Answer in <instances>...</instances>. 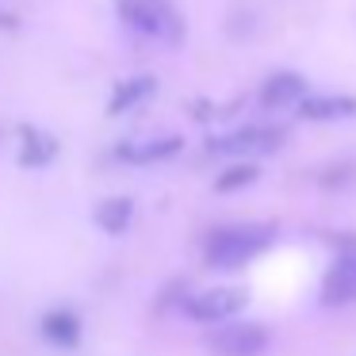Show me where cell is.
<instances>
[{"label":"cell","mask_w":356,"mask_h":356,"mask_svg":"<svg viewBox=\"0 0 356 356\" xmlns=\"http://www.w3.org/2000/svg\"><path fill=\"white\" fill-rule=\"evenodd\" d=\"M272 241L268 230L257 226H234V230H218L207 241V264L211 268H241L245 261H253L264 245Z\"/></svg>","instance_id":"cell-1"},{"label":"cell","mask_w":356,"mask_h":356,"mask_svg":"<svg viewBox=\"0 0 356 356\" xmlns=\"http://www.w3.org/2000/svg\"><path fill=\"white\" fill-rule=\"evenodd\" d=\"M119 12L131 27L154 35V39H180V19L165 0H119Z\"/></svg>","instance_id":"cell-2"},{"label":"cell","mask_w":356,"mask_h":356,"mask_svg":"<svg viewBox=\"0 0 356 356\" xmlns=\"http://www.w3.org/2000/svg\"><path fill=\"white\" fill-rule=\"evenodd\" d=\"M241 307H245V291H238V287H211V291H200L195 299H188V314L200 318V322H226Z\"/></svg>","instance_id":"cell-3"},{"label":"cell","mask_w":356,"mask_h":356,"mask_svg":"<svg viewBox=\"0 0 356 356\" xmlns=\"http://www.w3.org/2000/svg\"><path fill=\"white\" fill-rule=\"evenodd\" d=\"M268 345V333L261 325H222L211 333V348L218 356H261Z\"/></svg>","instance_id":"cell-4"},{"label":"cell","mask_w":356,"mask_h":356,"mask_svg":"<svg viewBox=\"0 0 356 356\" xmlns=\"http://www.w3.org/2000/svg\"><path fill=\"white\" fill-rule=\"evenodd\" d=\"M322 299L330 307H345V302H356V257H341L322 280Z\"/></svg>","instance_id":"cell-5"},{"label":"cell","mask_w":356,"mask_h":356,"mask_svg":"<svg viewBox=\"0 0 356 356\" xmlns=\"http://www.w3.org/2000/svg\"><path fill=\"white\" fill-rule=\"evenodd\" d=\"M180 149V138H142V142H127L119 146V157L123 161H134V165H149V161H165Z\"/></svg>","instance_id":"cell-6"},{"label":"cell","mask_w":356,"mask_h":356,"mask_svg":"<svg viewBox=\"0 0 356 356\" xmlns=\"http://www.w3.org/2000/svg\"><path fill=\"white\" fill-rule=\"evenodd\" d=\"M302 96V77L299 73H276V77L264 81L261 88V104L264 108H287Z\"/></svg>","instance_id":"cell-7"},{"label":"cell","mask_w":356,"mask_h":356,"mask_svg":"<svg viewBox=\"0 0 356 356\" xmlns=\"http://www.w3.org/2000/svg\"><path fill=\"white\" fill-rule=\"evenodd\" d=\"M276 142H280V134L276 131H268V127H249V131H241V134H234V138H222L215 149H230V154H264V149H276Z\"/></svg>","instance_id":"cell-8"},{"label":"cell","mask_w":356,"mask_h":356,"mask_svg":"<svg viewBox=\"0 0 356 356\" xmlns=\"http://www.w3.org/2000/svg\"><path fill=\"white\" fill-rule=\"evenodd\" d=\"M348 115H356V100H353V96H318V100L302 104V119H318V123L348 119Z\"/></svg>","instance_id":"cell-9"},{"label":"cell","mask_w":356,"mask_h":356,"mask_svg":"<svg viewBox=\"0 0 356 356\" xmlns=\"http://www.w3.org/2000/svg\"><path fill=\"white\" fill-rule=\"evenodd\" d=\"M149 96H154V77H131V81H123V85L115 88V96H111V111L123 115V111H131V108H142Z\"/></svg>","instance_id":"cell-10"},{"label":"cell","mask_w":356,"mask_h":356,"mask_svg":"<svg viewBox=\"0 0 356 356\" xmlns=\"http://www.w3.org/2000/svg\"><path fill=\"white\" fill-rule=\"evenodd\" d=\"M131 218H134L131 200H104L100 207H96V222L108 234H123L127 226H131Z\"/></svg>","instance_id":"cell-11"},{"label":"cell","mask_w":356,"mask_h":356,"mask_svg":"<svg viewBox=\"0 0 356 356\" xmlns=\"http://www.w3.org/2000/svg\"><path fill=\"white\" fill-rule=\"evenodd\" d=\"M42 333H47L54 345H73V341H77V333H81V325H77V318H73V314L58 310V314L42 318Z\"/></svg>","instance_id":"cell-12"},{"label":"cell","mask_w":356,"mask_h":356,"mask_svg":"<svg viewBox=\"0 0 356 356\" xmlns=\"http://www.w3.org/2000/svg\"><path fill=\"white\" fill-rule=\"evenodd\" d=\"M24 165H42V161H50L54 157V142L47 138V134H39V131H27L24 134Z\"/></svg>","instance_id":"cell-13"},{"label":"cell","mask_w":356,"mask_h":356,"mask_svg":"<svg viewBox=\"0 0 356 356\" xmlns=\"http://www.w3.org/2000/svg\"><path fill=\"white\" fill-rule=\"evenodd\" d=\"M253 180H257V169H253V165H238V169H230L222 180H218V188H222V192H230V188L253 184Z\"/></svg>","instance_id":"cell-14"}]
</instances>
